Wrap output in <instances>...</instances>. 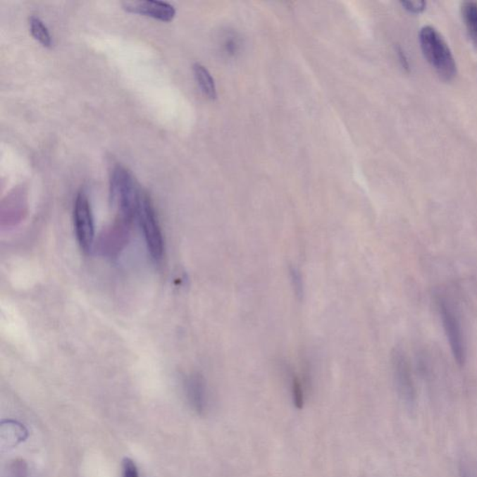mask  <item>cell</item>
Segmentation results:
<instances>
[{"label": "cell", "mask_w": 477, "mask_h": 477, "mask_svg": "<svg viewBox=\"0 0 477 477\" xmlns=\"http://www.w3.org/2000/svg\"><path fill=\"white\" fill-rule=\"evenodd\" d=\"M142 192L143 190L128 169L120 164L113 168L111 196L112 205L118 213V223L130 227L137 218Z\"/></svg>", "instance_id": "1"}, {"label": "cell", "mask_w": 477, "mask_h": 477, "mask_svg": "<svg viewBox=\"0 0 477 477\" xmlns=\"http://www.w3.org/2000/svg\"><path fill=\"white\" fill-rule=\"evenodd\" d=\"M420 43L422 53L436 74L445 82L452 80L457 75L455 58L440 33L426 25L421 29Z\"/></svg>", "instance_id": "2"}, {"label": "cell", "mask_w": 477, "mask_h": 477, "mask_svg": "<svg viewBox=\"0 0 477 477\" xmlns=\"http://www.w3.org/2000/svg\"><path fill=\"white\" fill-rule=\"evenodd\" d=\"M137 218L143 230L149 252L153 259L160 261L164 250L163 233L151 199L144 192H142L138 204Z\"/></svg>", "instance_id": "3"}, {"label": "cell", "mask_w": 477, "mask_h": 477, "mask_svg": "<svg viewBox=\"0 0 477 477\" xmlns=\"http://www.w3.org/2000/svg\"><path fill=\"white\" fill-rule=\"evenodd\" d=\"M438 305L453 357L459 366H464L466 360V351H465L464 333H462L459 318L454 311L452 306L444 297H438Z\"/></svg>", "instance_id": "4"}, {"label": "cell", "mask_w": 477, "mask_h": 477, "mask_svg": "<svg viewBox=\"0 0 477 477\" xmlns=\"http://www.w3.org/2000/svg\"><path fill=\"white\" fill-rule=\"evenodd\" d=\"M74 225L80 248L89 253L94 247L95 233L91 204L85 192L78 193L75 199Z\"/></svg>", "instance_id": "5"}, {"label": "cell", "mask_w": 477, "mask_h": 477, "mask_svg": "<svg viewBox=\"0 0 477 477\" xmlns=\"http://www.w3.org/2000/svg\"><path fill=\"white\" fill-rule=\"evenodd\" d=\"M392 371L399 397L409 409H414L417 392L409 360L400 349L392 354Z\"/></svg>", "instance_id": "6"}, {"label": "cell", "mask_w": 477, "mask_h": 477, "mask_svg": "<svg viewBox=\"0 0 477 477\" xmlns=\"http://www.w3.org/2000/svg\"><path fill=\"white\" fill-rule=\"evenodd\" d=\"M123 5L130 13L152 17L163 22L172 21L176 13L172 4L161 0H135L123 2Z\"/></svg>", "instance_id": "7"}, {"label": "cell", "mask_w": 477, "mask_h": 477, "mask_svg": "<svg viewBox=\"0 0 477 477\" xmlns=\"http://www.w3.org/2000/svg\"><path fill=\"white\" fill-rule=\"evenodd\" d=\"M187 393L193 409L202 414L207 407L206 387L204 378L199 375H193L187 381Z\"/></svg>", "instance_id": "8"}, {"label": "cell", "mask_w": 477, "mask_h": 477, "mask_svg": "<svg viewBox=\"0 0 477 477\" xmlns=\"http://www.w3.org/2000/svg\"><path fill=\"white\" fill-rule=\"evenodd\" d=\"M193 72H194L197 82H198L202 92L209 99L215 100L218 97V92H216L215 80H213L209 70L201 63H195L193 65Z\"/></svg>", "instance_id": "9"}, {"label": "cell", "mask_w": 477, "mask_h": 477, "mask_svg": "<svg viewBox=\"0 0 477 477\" xmlns=\"http://www.w3.org/2000/svg\"><path fill=\"white\" fill-rule=\"evenodd\" d=\"M461 16L471 42L477 50V3L473 1L462 3Z\"/></svg>", "instance_id": "10"}, {"label": "cell", "mask_w": 477, "mask_h": 477, "mask_svg": "<svg viewBox=\"0 0 477 477\" xmlns=\"http://www.w3.org/2000/svg\"><path fill=\"white\" fill-rule=\"evenodd\" d=\"M29 27L35 39L42 43L45 47H51L53 40H51L50 32L39 17L31 16L29 18Z\"/></svg>", "instance_id": "11"}, {"label": "cell", "mask_w": 477, "mask_h": 477, "mask_svg": "<svg viewBox=\"0 0 477 477\" xmlns=\"http://www.w3.org/2000/svg\"><path fill=\"white\" fill-rule=\"evenodd\" d=\"M291 393L295 407L297 409H303L305 400L304 388L302 381L295 375H292L291 378Z\"/></svg>", "instance_id": "12"}, {"label": "cell", "mask_w": 477, "mask_h": 477, "mask_svg": "<svg viewBox=\"0 0 477 477\" xmlns=\"http://www.w3.org/2000/svg\"><path fill=\"white\" fill-rule=\"evenodd\" d=\"M289 274H290V279L292 286H293L294 293L299 297L302 299L304 295V287H303V280L300 271L296 267H290L289 268Z\"/></svg>", "instance_id": "13"}, {"label": "cell", "mask_w": 477, "mask_h": 477, "mask_svg": "<svg viewBox=\"0 0 477 477\" xmlns=\"http://www.w3.org/2000/svg\"><path fill=\"white\" fill-rule=\"evenodd\" d=\"M459 477H477L475 466L467 459L461 458L458 464Z\"/></svg>", "instance_id": "14"}, {"label": "cell", "mask_w": 477, "mask_h": 477, "mask_svg": "<svg viewBox=\"0 0 477 477\" xmlns=\"http://www.w3.org/2000/svg\"><path fill=\"white\" fill-rule=\"evenodd\" d=\"M123 477H140L137 464L130 458L123 459Z\"/></svg>", "instance_id": "15"}, {"label": "cell", "mask_w": 477, "mask_h": 477, "mask_svg": "<svg viewBox=\"0 0 477 477\" xmlns=\"http://www.w3.org/2000/svg\"><path fill=\"white\" fill-rule=\"evenodd\" d=\"M402 7L409 13L419 14L426 8L427 3L425 1H401Z\"/></svg>", "instance_id": "16"}, {"label": "cell", "mask_w": 477, "mask_h": 477, "mask_svg": "<svg viewBox=\"0 0 477 477\" xmlns=\"http://www.w3.org/2000/svg\"><path fill=\"white\" fill-rule=\"evenodd\" d=\"M228 39L225 42V50L228 54V56H235L236 51H238L239 45L237 42L236 39Z\"/></svg>", "instance_id": "17"}, {"label": "cell", "mask_w": 477, "mask_h": 477, "mask_svg": "<svg viewBox=\"0 0 477 477\" xmlns=\"http://www.w3.org/2000/svg\"><path fill=\"white\" fill-rule=\"evenodd\" d=\"M396 51H397V56L402 66H403L406 70H409V60H407L406 54L404 53L403 49L398 46L397 49H396Z\"/></svg>", "instance_id": "18"}]
</instances>
